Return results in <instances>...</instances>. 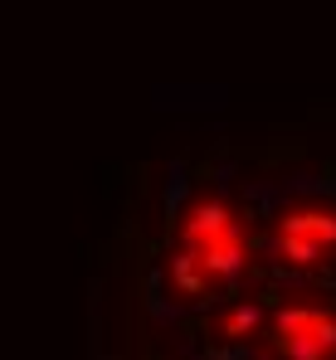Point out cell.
<instances>
[{"label": "cell", "mask_w": 336, "mask_h": 360, "mask_svg": "<svg viewBox=\"0 0 336 360\" xmlns=\"http://www.w3.org/2000/svg\"><path fill=\"white\" fill-rule=\"evenodd\" d=\"M180 253H190L210 283H229L244 273L249 263V239H244V224L239 214L224 205L220 195H205L185 210L180 219Z\"/></svg>", "instance_id": "1"}, {"label": "cell", "mask_w": 336, "mask_h": 360, "mask_svg": "<svg viewBox=\"0 0 336 360\" xmlns=\"http://www.w3.org/2000/svg\"><path fill=\"white\" fill-rule=\"evenodd\" d=\"M273 253L287 268H317L336 253V210L322 205H297L287 210L273 229Z\"/></svg>", "instance_id": "2"}, {"label": "cell", "mask_w": 336, "mask_h": 360, "mask_svg": "<svg viewBox=\"0 0 336 360\" xmlns=\"http://www.w3.org/2000/svg\"><path fill=\"white\" fill-rule=\"evenodd\" d=\"M273 346L282 360H332L336 356V316L327 307H282L273 321Z\"/></svg>", "instance_id": "3"}, {"label": "cell", "mask_w": 336, "mask_h": 360, "mask_svg": "<svg viewBox=\"0 0 336 360\" xmlns=\"http://www.w3.org/2000/svg\"><path fill=\"white\" fill-rule=\"evenodd\" d=\"M254 326H259V311H254V307H234V311L224 316V336H234V341H244Z\"/></svg>", "instance_id": "4"}]
</instances>
